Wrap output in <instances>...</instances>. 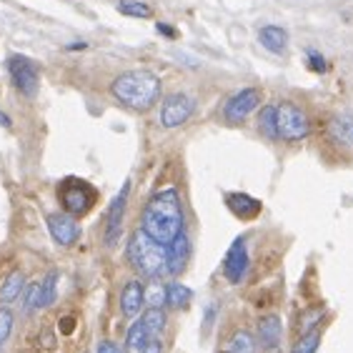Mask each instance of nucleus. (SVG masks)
Segmentation results:
<instances>
[{
  "mask_svg": "<svg viewBox=\"0 0 353 353\" xmlns=\"http://www.w3.org/2000/svg\"><path fill=\"white\" fill-rule=\"evenodd\" d=\"M258 105H261V90L258 88H243L226 100V105H223V118L233 125L243 123L250 113L256 111Z\"/></svg>",
  "mask_w": 353,
  "mask_h": 353,
  "instance_id": "obj_7",
  "label": "nucleus"
},
{
  "mask_svg": "<svg viewBox=\"0 0 353 353\" xmlns=\"http://www.w3.org/2000/svg\"><path fill=\"white\" fill-rule=\"evenodd\" d=\"M111 93L118 103L136 113L151 111L160 98V78L151 70H128L111 83Z\"/></svg>",
  "mask_w": 353,
  "mask_h": 353,
  "instance_id": "obj_2",
  "label": "nucleus"
},
{
  "mask_svg": "<svg viewBox=\"0 0 353 353\" xmlns=\"http://www.w3.org/2000/svg\"><path fill=\"white\" fill-rule=\"evenodd\" d=\"M0 125H6V128H10V125H13V123H10V118H8L3 111H0Z\"/></svg>",
  "mask_w": 353,
  "mask_h": 353,
  "instance_id": "obj_34",
  "label": "nucleus"
},
{
  "mask_svg": "<svg viewBox=\"0 0 353 353\" xmlns=\"http://www.w3.org/2000/svg\"><path fill=\"white\" fill-rule=\"evenodd\" d=\"M156 28H158L160 35H166V38H171V41H173V38H178V30H173V25H168V23H158Z\"/></svg>",
  "mask_w": 353,
  "mask_h": 353,
  "instance_id": "obj_33",
  "label": "nucleus"
},
{
  "mask_svg": "<svg viewBox=\"0 0 353 353\" xmlns=\"http://www.w3.org/2000/svg\"><path fill=\"white\" fill-rule=\"evenodd\" d=\"M146 303V288L140 281H128L120 291V311L125 319H138L140 308Z\"/></svg>",
  "mask_w": 353,
  "mask_h": 353,
  "instance_id": "obj_13",
  "label": "nucleus"
},
{
  "mask_svg": "<svg viewBox=\"0 0 353 353\" xmlns=\"http://www.w3.org/2000/svg\"><path fill=\"white\" fill-rule=\"evenodd\" d=\"M85 43H73V45H68V50H83Z\"/></svg>",
  "mask_w": 353,
  "mask_h": 353,
  "instance_id": "obj_35",
  "label": "nucleus"
},
{
  "mask_svg": "<svg viewBox=\"0 0 353 353\" xmlns=\"http://www.w3.org/2000/svg\"><path fill=\"white\" fill-rule=\"evenodd\" d=\"M48 231L58 246H73V243L78 241V235H81L78 223L73 221V215H68V213H50Z\"/></svg>",
  "mask_w": 353,
  "mask_h": 353,
  "instance_id": "obj_12",
  "label": "nucleus"
},
{
  "mask_svg": "<svg viewBox=\"0 0 353 353\" xmlns=\"http://www.w3.org/2000/svg\"><path fill=\"white\" fill-rule=\"evenodd\" d=\"M8 73H10V81L18 88V93L25 98L38 96V88H41V70L30 58L25 56H10L8 61Z\"/></svg>",
  "mask_w": 353,
  "mask_h": 353,
  "instance_id": "obj_5",
  "label": "nucleus"
},
{
  "mask_svg": "<svg viewBox=\"0 0 353 353\" xmlns=\"http://www.w3.org/2000/svg\"><path fill=\"white\" fill-rule=\"evenodd\" d=\"M13 323H15V313L8 306H0V348L6 346V341L10 339Z\"/></svg>",
  "mask_w": 353,
  "mask_h": 353,
  "instance_id": "obj_26",
  "label": "nucleus"
},
{
  "mask_svg": "<svg viewBox=\"0 0 353 353\" xmlns=\"http://www.w3.org/2000/svg\"><path fill=\"white\" fill-rule=\"evenodd\" d=\"M140 353H163V343H160V339H148V343Z\"/></svg>",
  "mask_w": 353,
  "mask_h": 353,
  "instance_id": "obj_32",
  "label": "nucleus"
},
{
  "mask_svg": "<svg viewBox=\"0 0 353 353\" xmlns=\"http://www.w3.org/2000/svg\"><path fill=\"white\" fill-rule=\"evenodd\" d=\"M146 301L151 303V308H160V306H166V286L153 284L151 288L146 291Z\"/></svg>",
  "mask_w": 353,
  "mask_h": 353,
  "instance_id": "obj_30",
  "label": "nucleus"
},
{
  "mask_svg": "<svg viewBox=\"0 0 353 353\" xmlns=\"http://www.w3.org/2000/svg\"><path fill=\"white\" fill-rule=\"evenodd\" d=\"M193 298V291L183 284H171L166 286V303L168 308H186Z\"/></svg>",
  "mask_w": 353,
  "mask_h": 353,
  "instance_id": "obj_19",
  "label": "nucleus"
},
{
  "mask_svg": "<svg viewBox=\"0 0 353 353\" xmlns=\"http://www.w3.org/2000/svg\"><path fill=\"white\" fill-rule=\"evenodd\" d=\"M148 331H146V325H143V321H136V323L128 328V336H125V351L128 353H140L143 351V346L148 343Z\"/></svg>",
  "mask_w": 353,
  "mask_h": 353,
  "instance_id": "obj_18",
  "label": "nucleus"
},
{
  "mask_svg": "<svg viewBox=\"0 0 353 353\" xmlns=\"http://www.w3.org/2000/svg\"><path fill=\"white\" fill-rule=\"evenodd\" d=\"M258 131L264 133L268 140H278V131H276V105H266L258 113Z\"/></svg>",
  "mask_w": 353,
  "mask_h": 353,
  "instance_id": "obj_22",
  "label": "nucleus"
},
{
  "mask_svg": "<svg viewBox=\"0 0 353 353\" xmlns=\"http://www.w3.org/2000/svg\"><path fill=\"white\" fill-rule=\"evenodd\" d=\"M140 321H143L151 339H158L160 333H163V328H166V313H163V308H148Z\"/></svg>",
  "mask_w": 353,
  "mask_h": 353,
  "instance_id": "obj_21",
  "label": "nucleus"
},
{
  "mask_svg": "<svg viewBox=\"0 0 353 353\" xmlns=\"http://www.w3.org/2000/svg\"><path fill=\"white\" fill-rule=\"evenodd\" d=\"M58 296V270H50L48 276L41 281V308L53 306Z\"/></svg>",
  "mask_w": 353,
  "mask_h": 353,
  "instance_id": "obj_23",
  "label": "nucleus"
},
{
  "mask_svg": "<svg viewBox=\"0 0 353 353\" xmlns=\"http://www.w3.org/2000/svg\"><path fill=\"white\" fill-rule=\"evenodd\" d=\"M166 253H168V273L178 276L180 270L186 268L188 258H191V241H188L186 231H183L171 246H166Z\"/></svg>",
  "mask_w": 353,
  "mask_h": 353,
  "instance_id": "obj_14",
  "label": "nucleus"
},
{
  "mask_svg": "<svg viewBox=\"0 0 353 353\" xmlns=\"http://www.w3.org/2000/svg\"><path fill=\"white\" fill-rule=\"evenodd\" d=\"M128 193H131V180H125L120 193L113 198L111 208H108V215H105V246H116L118 235H120L125 206H128Z\"/></svg>",
  "mask_w": 353,
  "mask_h": 353,
  "instance_id": "obj_10",
  "label": "nucleus"
},
{
  "mask_svg": "<svg viewBox=\"0 0 353 353\" xmlns=\"http://www.w3.org/2000/svg\"><path fill=\"white\" fill-rule=\"evenodd\" d=\"M321 346V328H313L308 333H301V339L296 341V346L291 348V353H316Z\"/></svg>",
  "mask_w": 353,
  "mask_h": 353,
  "instance_id": "obj_24",
  "label": "nucleus"
},
{
  "mask_svg": "<svg viewBox=\"0 0 353 353\" xmlns=\"http://www.w3.org/2000/svg\"><path fill=\"white\" fill-rule=\"evenodd\" d=\"M128 264L133 266L136 273L140 276L151 278V281H158L160 276H166L168 273V253H166V246H160L146 235L143 231H136L131 235V241H128Z\"/></svg>",
  "mask_w": 353,
  "mask_h": 353,
  "instance_id": "obj_3",
  "label": "nucleus"
},
{
  "mask_svg": "<svg viewBox=\"0 0 353 353\" xmlns=\"http://www.w3.org/2000/svg\"><path fill=\"white\" fill-rule=\"evenodd\" d=\"M23 291H25V276H23L21 270L8 273L6 281L0 284V303L3 306L15 303V301L23 296Z\"/></svg>",
  "mask_w": 353,
  "mask_h": 353,
  "instance_id": "obj_17",
  "label": "nucleus"
},
{
  "mask_svg": "<svg viewBox=\"0 0 353 353\" xmlns=\"http://www.w3.org/2000/svg\"><path fill=\"white\" fill-rule=\"evenodd\" d=\"M306 63H308V68H311L313 73H325V70H328V61H325L316 48L306 50Z\"/></svg>",
  "mask_w": 353,
  "mask_h": 353,
  "instance_id": "obj_29",
  "label": "nucleus"
},
{
  "mask_svg": "<svg viewBox=\"0 0 353 353\" xmlns=\"http://www.w3.org/2000/svg\"><path fill=\"white\" fill-rule=\"evenodd\" d=\"M23 306H25V311L33 313L35 308H41V284L35 281V284H30L25 291H23Z\"/></svg>",
  "mask_w": 353,
  "mask_h": 353,
  "instance_id": "obj_27",
  "label": "nucleus"
},
{
  "mask_svg": "<svg viewBox=\"0 0 353 353\" xmlns=\"http://www.w3.org/2000/svg\"><path fill=\"white\" fill-rule=\"evenodd\" d=\"M258 43H261L266 50L281 56V53H286V48H288V33H286V28H281V25H264V28L258 30Z\"/></svg>",
  "mask_w": 353,
  "mask_h": 353,
  "instance_id": "obj_16",
  "label": "nucleus"
},
{
  "mask_svg": "<svg viewBox=\"0 0 353 353\" xmlns=\"http://www.w3.org/2000/svg\"><path fill=\"white\" fill-rule=\"evenodd\" d=\"M226 206L231 208V213H235L243 221H250L261 213V201L248 193H228L226 195Z\"/></svg>",
  "mask_w": 353,
  "mask_h": 353,
  "instance_id": "obj_15",
  "label": "nucleus"
},
{
  "mask_svg": "<svg viewBox=\"0 0 353 353\" xmlns=\"http://www.w3.org/2000/svg\"><path fill=\"white\" fill-rule=\"evenodd\" d=\"M118 10H120L123 15H131V18H140V21L153 15L151 6L140 3V0H120V3H118Z\"/></svg>",
  "mask_w": 353,
  "mask_h": 353,
  "instance_id": "obj_25",
  "label": "nucleus"
},
{
  "mask_svg": "<svg viewBox=\"0 0 353 353\" xmlns=\"http://www.w3.org/2000/svg\"><path fill=\"white\" fill-rule=\"evenodd\" d=\"M351 136H353V131H351Z\"/></svg>",
  "mask_w": 353,
  "mask_h": 353,
  "instance_id": "obj_36",
  "label": "nucleus"
},
{
  "mask_svg": "<svg viewBox=\"0 0 353 353\" xmlns=\"http://www.w3.org/2000/svg\"><path fill=\"white\" fill-rule=\"evenodd\" d=\"M61 203L68 215H83L93 206V191H90V186L83 183V180L70 178L61 188Z\"/></svg>",
  "mask_w": 353,
  "mask_h": 353,
  "instance_id": "obj_8",
  "label": "nucleus"
},
{
  "mask_svg": "<svg viewBox=\"0 0 353 353\" xmlns=\"http://www.w3.org/2000/svg\"><path fill=\"white\" fill-rule=\"evenodd\" d=\"M276 131L278 138L293 143V140H303L311 133V123H308L303 108H298L291 100H284L276 105Z\"/></svg>",
  "mask_w": 353,
  "mask_h": 353,
  "instance_id": "obj_4",
  "label": "nucleus"
},
{
  "mask_svg": "<svg viewBox=\"0 0 353 353\" xmlns=\"http://www.w3.org/2000/svg\"><path fill=\"white\" fill-rule=\"evenodd\" d=\"M96 353H125V348H120L118 343H113V341H100Z\"/></svg>",
  "mask_w": 353,
  "mask_h": 353,
  "instance_id": "obj_31",
  "label": "nucleus"
},
{
  "mask_svg": "<svg viewBox=\"0 0 353 353\" xmlns=\"http://www.w3.org/2000/svg\"><path fill=\"white\" fill-rule=\"evenodd\" d=\"M256 339H258V346L264 348L266 353H273L281 346V341H284V323H281L278 313H266V316L258 319Z\"/></svg>",
  "mask_w": 353,
  "mask_h": 353,
  "instance_id": "obj_11",
  "label": "nucleus"
},
{
  "mask_svg": "<svg viewBox=\"0 0 353 353\" xmlns=\"http://www.w3.org/2000/svg\"><path fill=\"white\" fill-rule=\"evenodd\" d=\"M226 353H256V339H253V333L235 331L233 336H231L228 346H226Z\"/></svg>",
  "mask_w": 353,
  "mask_h": 353,
  "instance_id": "obj_20",
  "label": "nucleus"
},
{
  "mask_svg": "<svg viewBox=\"0 0 353 353\" xmlns=\"http://www.w3.org/2000/svg\"><path fill=\"white\" fill-rule=\"evenodd\" d=\"M250 268V258L248 248H246V238H235L231 243L228 253H226V261H223V276L228 284H241L246 273Z\"/></svg>",
  "mask_w": 353,
  "mask_h": 353,
  "instance_id": "obj_9",
  "label": "nucleus"
},
{
  "mask_svg": "<svg viewBox=\"0 0 353 353\" xmlns=\"http://www.w3.org/2000/svg\"><path fill=\"white\" fill-rule=\"evenodd\" d=\"M195 100L188 93H171L160 105V123L163 128H178L193 116Z\"/></svg>",
  "mask_w": 353,
  "mask_h": 353,
  "instance_id": "obj_6",
  "label": "nucleus"
},
{
  "mask_svg": "<svg viewBox=\"0 0 353 353\" xmlns=\"http://www.w3.org/2000/svg\"><path fill=\"white\" fill-rule=\"evenodd\" d=\"M140 231L160 246H171L183 233V206L175 188H160L158 193L151 195V201L143 208Z\"/></svg>",
  "mask_w": 353,
  "mask_h": 353,
  "instance_id": "obj_1",
  "label": "nucleus"
},
{
  "mask_svg": "<svg viewBox=\"0 0 353 353\" xmlns=\"http://www.w3.org/2000/svg\"><path fill=\"white\" fill-rule=\"evenodd\" d=\"M325 316V308L321 306V308H313V311L303 313V321H301V333H308L313 331V328H319V323L323 321Z\"/></svg>",
  "mask_w": 353,
  "mask_h": 353,
  "instance_id": "obj_28",
  "label": "nucleus"
}]
</instances>
